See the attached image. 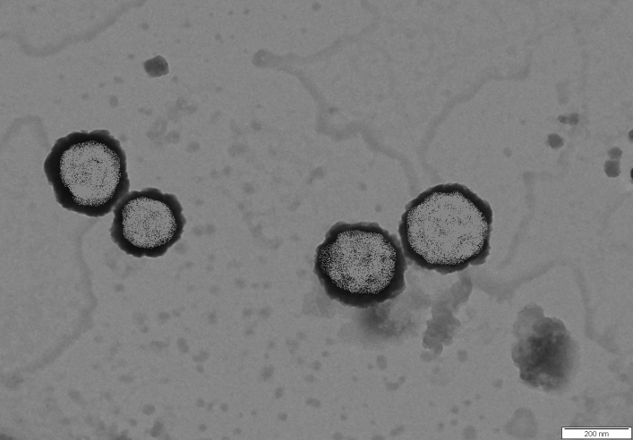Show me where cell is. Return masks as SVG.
<instances>
[{
    "mask_svg": "<svg viewBox=\"0 0 633 440\" xmlns=\"http://www.w3.org/2000/svg\"><path fill=\"white\" fill-rule=\"evenodd\" d=\"M492 209L466 186L438 184L406 206L398 224L405 256L441 275L485 262L490 253Z\"/></svg>",
    "mask_w": 633,
    "mask_h": 440,
    "instance_id": "6da1fadb",
    "label": "cell"
},
{
    "mask_svg": "<svg viewBox=\"0 0 633 440\" xmlns=\"http://www.w3.org/2000/svg\"><path fill=\"white\" fill-rule=\"evenodd\" d=\"M43 168L56 202L90 217L110 213L130 188L125 152L104 129L57 139Z\"/></svg>",
    "mask_w": 633,
    "mask_h": 440,
    "instance_id": "3957f363",
    "label": "cell"
},
{
    "mask_svg": "<svg viewBox=\"0 0 633 440\" xmlns=\"http://www.w3.org/2000/svg\"><path fill=\"white\" fill-rule=\"evenodd\" d=\"M407 262L398 238L377 223L338 222L316 248L313 272L326 295L367 309L406 289Z\"/></svg>",
    "mask_w": 633,
    "mask_h": 440,
    "instance_id": "7a4b0ae2",
    "label": "cell"
},
{
    "mask_svg": "<svg viewBox=\"0 0 633 440\" xmlns=\"http://www.w3.org/2000/svg\"><path fill=\"white\" fill-rule=\"evenodd\" d=\"M112 241L134 258H158L182 237L186 219L176 196L157 188L128 192L114 207Z\"/></svg>",
    "mask_w": 633,
    "mask_h": 440,
    "instance_id": "277c9868",
    "label": "cell"
}]
</instances>
